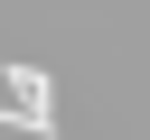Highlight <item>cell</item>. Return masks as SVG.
<instances>
[{"label": "cell", "instance_id": "cell-1", "mask_svg": "<svg viewBox=\"0 0 150 140\" xmlns=\"http://www.w3.org/2000/svg\"><path fill=\"white\" fill-rule=\"evenodd\" d=\"M0 75H9V103L28 112V131H38V140H56V84H47L38 65H0Z\"/></svg>", "mask_w": 150, "mask_h": 140}]
</instances>
